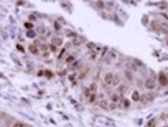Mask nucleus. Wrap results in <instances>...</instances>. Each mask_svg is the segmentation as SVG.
Returning a JSON list of instances; mask_svg holds the SVG:
<instances>
[{"instance_id": "1", "label": "nucleus", "mask_w": 168, "mask_h": 127, "mask_svg": "<svg viewBox=\"0 0 168 127\" xmlns=\"http://www.w3.org/2000/svg\"><path fill=\"white\" fill-rule=\"evenodd\" d=\"M143 86H145L147 89H148V91L152 93V91H155V89L158 88V83H157V79H155V78H145V81H143Z\"/></svg>"}, {"instance_id": "2", "label": "nucleus", "mask_w": 168, "mask_h": 127, "mask_svg": "<svg viewBox=\"0 0 168 127\" xmlns=\"http://www.w3.org/2000/svg\"><path fill=\"white\" fill-rule=\"evenodd\" d=\"M97 101H99L97 93H88L86 94V102H88V104H97Z\"/></svg>"}, {"instance_id": "3", "label": "nucleus", "mask_w": 168, "mask_h": 127, "mask_svg": "<svg viewBox=\"0 0 168 127\" xmlns=\"http://www.w3.org/2000/svg\"><path fill=\"white\" fill-rule=\"evenodd\" d=\"M114 78H116V74H114L112 71H107L104 74V86H112V83H114Z\"/></svg>"}, {"instance_id": "4", "label": "nucleus", "mask_w": 168, "mask_h": 127, "mask_svg": "<svg viewBox=\"0 0 168 127\" xmlns=\"http://www.w3.org/2000/svg\"><path fill=\"white\" fill-rule=\"evenodd\" d=\"M157 83H158V86H162V88H166L168 86V76L165 73H160L158 78H157Z\"/></svg>"}, {"instance_id": "5", "label": "nucleus", "mask_w": 168, "mask_h": 127, "mask_svg": "<svg viewBox=\"0 0 168 127\" xmlns=\"http://www.w3.org/2000/svg\"><path fill=\"white\" fill-rule=\"evenodd\" d=\"M130 101L132 102H142V93L138 89H134L132 94H130Z\"/></svg>"}, {"instance_id": "6", "label": "nucleus", "mask_w": 168, "mask_h": 127, "mask_svg": "<svg viewBox=\"0 0 168 127\" xmlns=\"http://www.w3.org/2000/svg\"><path fill=\"white\" fill-rule=\"evenodd\" d=\"M122 97H124V96H120L119 93H112V94L109 96V102H112V104H117V106H119V102L122 101Z\"/></svg>"}, {"instance_id": "7", "label": "nucleus", "mask_w": 168, "mask_h": 127, "mask_svg": "<svg viewBox=\"0 0 168 127\" xmlns=\"http://www.w3.org/2000/svg\"><path fill=\"white\" fill-rule=\"evenodd\" d=\"M155 99V96H153V93H147V94H142V104H148V102H152Z\"/></svg>"}, {"instance_id": "8", "label": "nucleus", "mask_w": 168, "mask_h": 127, "mask_svg": "<svg viewBox=\"0 0 168 127\" xmlns=\"http://www.w3.org/2000/svg\"><path fill=\"white\" fill-rule=\"evenodd\" d=\"M127 91H129V84H127V83H120V84L117 86V91L116 93H119L120 96H125Z\"/></svg>"}, {"instance_id": "9", "label": "nucleus", "mask_w": 168, "mask_h": 127, "mask_svg": "<svg viewBox=\"0 0 168 127\" xmlns=\"http://www.w3.org/2000/svg\"><path fill=\"white\" fill-rule=\"evenodd\" d=\"M97 106H99V107H102V109H109V101H107V97H99Z\"/></svg>"}, {"instance_id": "10", "label": "nucleus", "mask_w": 168, "mask_h": 127, "mask_svg": "<svg viewBox=\"0 0 168 127\" xmlns=\"http://www.w3.org/2000/svg\"><path fill=\"white\" fill-rule=\"evenodd\" d=\"M28 50H30L31 53H33V55H41V51H40V46H38V43H33V45H30V48H28Z\"/></svg>"}, {"instance_id": "11", "label": "nucleus", "mask_w": 168, "mask_h": 127, "mask_svg": "<svg viewBox=\"0 0 168 127\" xmlns=\"http://www.w3.org/2000/svg\"><path fill=\"white\" fill-rule=\"evenodd\" d=\"M89 74V66H86V68H83V69H81V73H79V74H77V79H84V78L86 76H88Z\"/></svg>"}, {"instance_id": "12", "label": "nucleus", "mask_w": 168, "mask_h": 127, "mask_svg": "<svg viewBox=\"0 0 168 127\" xmlns=\"http://www.w3.org/2000/svg\"><path fill=\"white\" fill-rule=\"evenodd\" d=\"M119 107H122V109H129V107H130V101H129V99H125V97H122V101L119 102Z\"/></svg>"}, {"instance_id": "13", "label": "nucleus", "mask_w": 168, "mask_h": 127, "mask_svg": "<svg viewBox=\"0 0 168 127\" xmlns=\"http://www.w3.org/2000/svg\"><path fill=\"white\" fill-rule=\"evenodd\" d=\"M61 43H63V40H61L59 36H55V38L51 40V43H50V45H55L56 48H59V46H61Z\"/></svg>"}, {"instance_id": "14", "label": "nucleus", "mask_w": 168, "mask_h": 127, "mask_svg": "<svg viewBox=\"0 0 168 127\" xmlns=\"http://www.w3.org/2000/svg\"><path fill=\"white\" fill-rule=\"evenodd\" d=\"M12 127H28V124H27V122H23V121H13Z\"/></svg>"}, {"instance_id": "15", "label": "nucleus", "mask_w": 168, "mask_h": 127, "mask_svg": "<svg viewBox=\"0 0 168 127\" xmlns=\"http://www.w3.org/2000/svg\"><path fill=\"white\" fill-rule=\"evenodd\" d=\"M74 60H76V55H68L64 63H66V64H71V63H74Z\"/></svg>"}, {"instance_id": "16", "label": "nucleus", "mask_w": 168, "mask_h": 127, "mask_svg": "<svg viewBox=\"0 0 168 127\" xmlns=\"http://www.w3.org/2000/svg\"><path fill=\"white\" fill-rule=\"evenodd\" d=\"M125 73V78L129 81H134V74H132V71H129V69H127V71H124Z\"/></svg>"}, {"instance_id": "17", "label": "nucleus", "mask_w": 168, "mask_h": 127, "mask_svg": "<svg viewBox=\"0 0 168 127\" xmlns=\"http://www.w3.org/2000/svg\"><path fill=\"white\" fill-rule=\"evenodd\" d=\"M114 58H116V53H114V51H109V53H107V60H105V61L109 63V61H112Z\"/></svg>"}, {"instance_id": "18", "label": "nucleus", "mask_w": 168, "mask_h": 127, "mask_svg": "<svg viewBox=\"0 0 168 127\" xmlns=\"http://www.w3.org/2000/svg\"><path fill=\"white\" fill-rule=\"evenodd\" d=\"M27 36H28V38H36V33L31 30V31H28V33H27Z\"/></svg>"}, {"instance_id": "19", "label": "nucleus", "mask_w": 168, "mask_h": 127, "mask_svg": "<svg viewBox=\"0 0 168 127\" xmlns=\"http://www.w3.org/2000/svg\"><path fill=\"white\" fill-rule=\"evenodd\" d=\"M155 125H157V121H155V119H152V121L148 122V125H147V127H155Z\"/></svg>"}, {"instance_id": "20", "label": "nucleus", "mask_w": 168, "mask_h": 127, "mask_svg": "<svg viewBox=\"0 0 168 127\" xmlns=\"http://www.w3.org/2000/svg\"><path fill=\"white\" fill-rule=\"evenodd\" d=\"M55 28H56V31H61V25L58 22H55Z\"/></svg>"}, {"instance_id": "21", "label": "nucleus", "mask_w": 168, "mask_h": 127, "mask_svg": "<svg viewBox=\"0 0 168 127\" xmlns=\"http://www.w3.org/2000/svg\"><path fill=\"white\" fill-rule=\"evenodd\" d=\"M28 127H33V125H28Z\"/></svg>"}, {"instance_id": "22", "label": "nucleus", "mask_w": 168, "mask_h": 127, "mask_svg": "<svg viewBox=\"0 0 168 127\" xmlns=\"http://www.w3.org/2000/svg\"><path fill=\"white\" fill-rule=\"evenodd\" d=\"M166 127H168V124H166Z\"/></svg>"}]
</instances>
